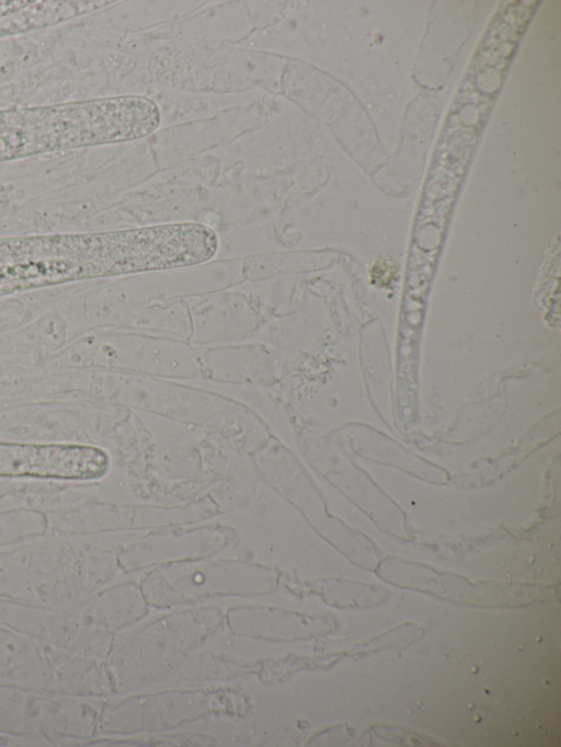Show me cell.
Masks as SVG:
<instances>
[{
  "label": "cell",
  "mask_w": 561,
  "mask_h": 747,
  "mask_svg": "<svg viewBox=\"0 0 561 747\" xmlns=\"http://www.w3.org/2000/svg\"><path fill=\"white\" fill-rule=\"evenodd\" d=\"M108 469V455L96 446L0 441V476L92 481Z\"/></svg>",
  "instance_id": "1"
},
{
  "label": "cell",
  "mask_w": 561,
  "mask_h": 747,
  "mask_svg": "<svg viewBox=\"0 0 561 747\" xmlns=\"http://www.w3.org/2000/svg\"><path fill=\"white\" fill-rule=\"evenodd\" d=\"M371 283L378 286L389 285L396 274V268L392 264H388L386 261L377 262L371 268Z\"/></svg>",
  "instance_id": "2"
}]
</instances>
